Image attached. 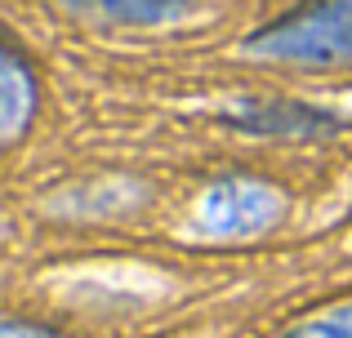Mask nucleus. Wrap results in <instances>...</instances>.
Masks as SVG:
<instances>
[{"mask_svg":"<svg viewBox=\"0 0 352 338\" xmlns=\"http://www.w3.org/2000/svg\"><path fill=\"white\" fill-rule=\"evenodd\" d=\"M250 49L276 62H344L352 58V0H312L258 32Z\"/></svg>","mask_w":352,"mask_h":338,"instance_id":"obj_1","label":"nucleus"},{"mask_svg":"<svg viewBox=\"0 0 352 338\" xmlns=\"http://www.w3.org/2000/svg\"><path fill=\"white\" fill-rule=\"evenodd\" d=\"M281 191L258 178H223L201 196L197 218L210 236H250L276 223L281 214Z\"/></svg>","mask_w":352,"mask_h":338,"instance_id":"obj_2","label":"nucleus"},{"mask_svg":"<svg viewBox=\"0 0 352 338\" xmlns=\"http://www.w3.org/2000/svg\"><path fill=\"white\" fill-rule=\"evenodd\" d=\"M232 121H241L245 130H272V134H317V130H330V116L312 112V107H299V103H285V98H254L245 103L241 112H232Z\"/></svg>","mask_w":352,"mask_h":338,"instance_id":"obj_3","label":"nucleus"},{"mask_svg":"<svg viewBox=\"0 0 352 338\" xmlns=\"http://www.w3.org/2000/svg\"><path fill=\"white\" fill-rule=\"evenodd\" d=\"M0 130H5V138H18V130H23V121L36 112V80L32 71H27L23 53L14 49V45H5V71H0Z\"/></svg>","mask_w":352,"mask_h":338,"instance_id":"obj_4","label":"nucleus"},{"mask_svg":"<svg viewBox=\"0 0 352 338\" xmlns=\"http://www.w3.org/2000/svg\"><path fill=\"white\" fill-rule=\"evenodd\" d=\"M85 5L120 14V18H170V14H183L192 0H85Z\"/></svg>","mask_w":352,"mask_h":338,"instance_id":"obj_5","label":"nucleus"},{"mask_svg":"<svg viewBox=\"0 0 352 338\" xmlns=\"http://www.w3.org/2000/svg\"><path fill=\"white\" fill-rule=\"evenodd\" d=\"M294 338H352V312L348 316H330V321H317L308 330H299Z\"/></svg>","mask_w":352,"mask_h":338,"instance_id":"obj_6","label":"nucleus"},{"mask_svg":"<svg viewBox=\"0 0 352 338\" xmlns=\"http://www.w3.org/2000/svg\"><path fill=\"white\" fill-rule=\"evenodd\" d=\"M5 338H54V334H45V330H23V325H5Z\"/></svg>","mask_w":352,"mask_h":338,"instance_id":"obj_7","label":"nucleus"}]
</instances>
